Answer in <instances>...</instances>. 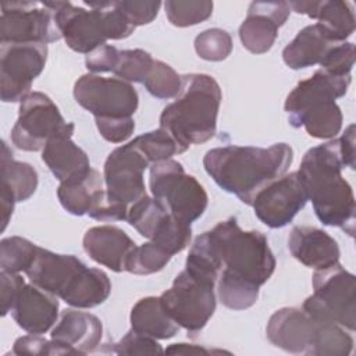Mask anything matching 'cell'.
Wrapping results in <instances>:
<instances>
[{"label": "cell", "mask_w": 356, "mask_h": 356, "mask_svg": "<svg viewBox=\"0 0 356 356\" xmlns=\"http://www.w3.org/2000/svg\"><path fill=\"white\" fill-rule=\"evenodd\" d=\"M150 167L149 160L132 142L114 149L104 163L106 203L93 217L99 221L127 220L131 204L146 196L143 172Z\"/></svg>", "instance_id": "cell-9"}, {"label": "cell", "mask_w": 356, "mask_h": 356, "mask_svg": "<svg viewBox=\"0 0 356 356\" xmlns=\"http://www.w3.org/2000/svg\"><path fill=\"white\" fill-rule=\"evenodd\" d=\"M25 274L32 284L76 309L96 307L111 292V282L100 268L88 267L74 254H60L40 246Z\"/></svg>", "instance_id": "cell-4"}, {"label": "cell", "mask_w": 356, "mask_h": 356, "mask_svg": "<svg viewBox=\"0 0 356 356\" xmlns=\"http://www.w3.org/2000/svg\"><path fill=\"white\" fill-rule=\"evenodd\" d=\"M259 286L227 275H218L217 280L218 299L225 307L232 310L252 307L259 298Z\"/></svg>", "instance_id": "cell-32"}, {"label": "cell", "mask_w": 356, "mask_h": 356, "mask_svg": "<svg viewBox=\"0 0 356 356\" xmlns=\"http://www.w3.org/2000/svg\"><path fill=\"white\" fill-rule=\"evenodd\" d=\"M149 188L153 197L175 218L192 224L206 211L209 197L203 185L172 159L150 165Z\"/></svg>", "instance_id": "cell-10"}, {"label": "cell", "mask_w": 356, "mask_h": 356, "mask_svg": "<svg viewBox=\"0 0 356 356\" xmlns=\"http://www.w3.org/2000/svg\"><path fill=\"white\" fill-rule=\"evenodd\" d=\"M83 249L96 263L111 271H125V263L136 243L128 234L115 225H97L83 235Z\"/></svg>", "instance_id": "cell-23"}, {"label": "cell", "mask_w": 356, "mask_h": 356, "mask_svg": "<svg viewBox=\"0 0 356 356\" xmlns=\"http://www.w3.org/2000/svg\"><path fill=\"white\" fill-rule=\"evenodd\" d=\"M355 64V44L350 42L337 43L324 57L320 67L335 76H348Z\"/></svg>", "instance_id": "cell-38"}, {"label": "cell", "mask_w": 356, "mask_h": 356, "mask_svg": "<svg viewBox=\"0 0 356 356\" xmlns=\"http://www.w3.org/2000/svg\"><path fill=\"white\" fill-rule=\"evenodd\" d=\"M143 85L152 96L167 100L177 97L182 86V78L171 65L154 60Z\"/></svg>", "instance_id": "cell-34"}, {"label": "cell", "mask_w": 356, "mask_h": 356, "mask_svg": "<svg viewBox=\"0 0 356 356\" xmlns=\"http://www.w3.org/2000/svg\"><path fill=\"white\" fill-rule=\"evenodd\" d=\"M117 7L127 17V19L136 28L139 25L150 24L159 14L160 1H117Z\"/></svg>", "instance_id": "cell-41"}, {"label": "cell", "mask_w": 356, "mask_h": 356, "mask_svg": "<svg viewBox=\"0 0 356 356\" xmlns=\"http://www.w3.org/2000/svg\"><path fill=\"white\" fill-rule=\"evenodd\" d=\"M11 316L17 325L28 334L47 332L58 318L57 296L35 284H25L19 291Z\"/></svg>", "instance_id": "cell-20"}, {"label": "cell", "mask_w": 356, "mask_h": 356, "mask_svg": "<svg viewBox=\"0 0 356 356\" xmlns=\"http://www.w3.org/2000/svg\"><path fill=\"white\" fill-rule=\"evenodd\" d=\"M1 199H8L15 203L28 200L38 188L36 170L24 161H17L13 157L11 149L1 142Z\"/></svg>", "instance_id": "cell-27"}, {"label": "cell", "mask_w": 356, "mask_h": 356, "mask_svg": "<svg viewBox=\"0 0 356 356\" xmlns=\"http://www.w3.org/2000/svg\"><path fill=\"white\" fill-rule=\"evenodd\" d=\"M54 10L57 26L67 46L82 54L106 44L108 39L131 36L135 26L117 7V1L85 3L89 10L70 1H47Z\"/></svg>", "instance_id": "cell-8"}, {"label": "cell", "mask_w": 356, "mask_h": 356, "mask_svg": "<svg viewBox=\"0 0 356 356\" xmlns=\"http://www.w3.org/2000/svg\"><path fill=\"white\" fill-rule=\"evenodd\" d=\"M206 232L221 261L220 275L259 288L273 275L277 261L266 235L260 231H243L236 218L229 217Z\"/></svg>", "instance_id": "cell-7"}, {"label": "cell", "mask_w": 356, "mask_h": 356, "mask_svg": "<svg viewBox=\"0 0 356 356\" xmlns=\"http://www.w3.org/2000/svg\"><path fill=\"white\" fill-rule=\"evenodd\" d=\"M214 282L182 270L170 289L160 295L167 314L191 335L202 331L216 310Z\"/></svg>", "instance_id": "cell-12"}, {"label": "cell", "mask_w": 356, "mask_h": 356, "mask_svg": "<svg viewBox=\"0 0 356 356\" xmlns=\"http://www.w3.org/2000/svg\"><path fill=\"white\" fill-rule=\"evenodd\" d=\"M167 214L168 211L154 197L146 195L129 206L127 221L142 236L152 239Z\"/></svg>", "instance_id": "cell-29"}, {"label": "cell", "mask_w": 356, "mask_h": 356, "mask_svg": "<svg viewBox=\"0 0 356 356\" xmlns=\"http://www.w3.org/2000/svg\"><path fill=\"white\" fill-rule=\"evenodd\" d=\"M38 252V245L21 238L8 236L0 242V267L3 271L21 273L32 264Z\"/></svg>", "instance_id": "cell-30"}, {"label": "cell", "mask_w": 356, "mask_h": 356, "mask_svg": "<svg viewBox=\"0 0 356 356\" xmlns=\"http://www.w3.org/2000/svg\"><path fill=\"white\" fill-rule=\"evenodd\" d=\"M75 125L68 122L53 135L42 150V160L51 174L61 182L70 179L90 167L88 154L72 140Z\"/></svg>", "instance_id": "cell-24"}, {"label": "cell", "mask_w": 356, "mask_h": 356, "mask_svg": "<svg viewBox=\"0 0 356 356\" xmlns=\"http://www.w3.org/2000/svg\"><path fill=\"white\" fill-rule=\"evenodd\" d=\"M129 320L134 331L154 339H170L179 330V325L164 310L160 296L139 299L131 309Z\"/></svg>", "instance_id": "cell-28"}, {"label": "cell", "mask_w": 356, "mask_h": 356, "mask_svg": "<svg viewBox=\"0 0 356 356\" xmlns=\"http://www.w3.org/2000/svg\"><path fill=\"white\" fill-rule=\"evenodd\" d=\"M60 204L70 214L95 217L106 202V185L103 175L89 167L83 172L61 181L57 188Z\"/></svg>", "instance_id": "cell-21"}, {"label": "cell", "mask_w": 356, "mask_h": 356, "mask_svg": "<svg viewBox=\"0 0 356 356\" xmlns=\"http://www.w3.org/2000/svg\"><path fill=\"white\" fill-rule=\"evenodd\" d=\"M224 350H216V349H207L202 345H193V343H172L170 345L164 353L168 355H209V353H221Z\"/></svg>", "instance_id": "cell-46"}, {"label": "cell", "mask_w": 356, "mask_h": 356, "mask_svg": "<svg viewBox=\"0 0 356 356\" xmlns=\"http://www.w3.org/2000/svg\"><path fill=\"white\" fill-rule=\"evenodd\" d=\"M171 254L153 241L135 246L125 263V271L135 275H149L161 271L171 260Z\"/></svg>", "instance_id": "cell-31"}, {"label": "cell", "mask_w": 356, "mask_h": 356, "mask_svg": "<svg viewBox=\"0 0 356 356\" xmlns=\"http://www.w3.org/2000/svg\"><path fill=\"white\" fill-rule=\"evenodd\" d=\"M339 43L320 24H312L298 32V35L284 47L282 60L292 70H302L320 65L327 53Z\"/></svg>", "instance_id": "cell-25"}, {"label": "cell", "mask_w": 356, "mask_h": 356, "mask_svg": "<svg viewBox=\"0 0 356 356\" xmlns=\"http://www.w3.org/2000/svg\"><path fill=\"white\" fill-rule=\"evenodd\" d=\"M164 8L168 21L174 26L186 28L209 19L213 14V1L167 0L164 3Z\"/></svg>", "instance_id": "cell-33"}, {"label": "cell", "mask_w": 356, "mask_h": 356, "mask_svg": "<svg viewBox=\"0 0 356 356\" xmlns=\"http://www.w3.org/2000/svg\"><path fill=\"white\" fill-rule=\"evenodd\" d=\"M289 7L298 14L317 19L338 42H345L355 32V11L349 1H289Z\"/></svg>", "instance_id": "cell-26"}, {"label": "cell", "mask_w": 356, "mask_h": 356, "mask_svg": "<svg viewBox=\"0 0 356 356\" xmlns=\"http://www.w3.org/2000/svg\"><path fill=\"white\" fill-rule=\"evenodd\" d=\"M47 44L44 43H0L1 100L21 102L31 93V86L44 70Z\"/></svg>", "instance_id": "cell-15"}, {"label": "cell", "mask_w": 356, "mask_h": 356, "mask_svg": "<svg viewBox=\"0 0 356 356\" xmlns=\"http://www.w3.org/2000/svg\"><path fill=\"white\" fill-rule=\"evenodd\" d=\"M111 345L113 352L117 355H159L164 352L154 338L139 334L132 328L118 342Z\"/></svg>", "instance_id": "cell-39"}, {"label": "cell", "mask_w": 356, "mask_h": 356, "mask_svg": "<svg viewBox=\"0 0 356 356\" xmlns=\"http://www.w3.org/2000/svg\"><path fill=\"white\" fill-rule=\"evenodd\" d=\"M100 136L111 143H122L135 131V121L129 118H95Z\"/></svg>", "instance_id": "cell-42"}, {"label": "cell", "mask_w": 356, "mask_h": 356, "mask_svg": "<svg viewBox=\"0 0 356 356\" xmlns=\"http://www.w3.org/2000/svg\"><path fill=\"white\" fill-rule=\"evenodd\" d=\"M355 292V275L338 261L314 271L313 293L306 298L302 309L317 320L335 323L352 332L356 327Z\"/></svg>", "instance_id": "cell-11"}, {"label": "cell", "mask_w": 356, "mask_h": 356, "mask_svg": "<svg viewBox=\"0 0 356 356\" xmlns=\"http://www.w3.org/2000/svg\"><path fill=\"white\" fill-rule=\"evenodd\" d=\"M153 57L142 49L120 50L118 61L113 72L117 78L127 81L129 83H143L153 65Z\"/></svg>", "instance_id": "cell-36"}, {"label": "cell", "mask_w": 356, "mask_h": 356, "mask_svg": "<svg viewBox=\"0 0 356 356\" xmlns=\"http://www.w3.org/2000/svg\"><path fill=\"white\" fill-rule=\"evenodd\" d=\"M195 50L197 56L207 61H222L232 51L231 35L220 28H210L195 38Z\"/></svg>", "instance_id": "cell-37"}, {"label": "cell", "mask_w": 356, "mask_h": 356, "mask_svg": "<svg viewBox=\"0 0 356 356\" xmlns=\"http://www.w3.org/2000/svg\"><path fill=\"white\" fill-rule=\"evenodd\" d=\"M0 284H1V316H6L11 312L14 302L25 285L24 278L18 273L0 271Z\"/></svg>", "instance_id": "cell-44"}, {"label": "cell", "mask_w": 356, "mask_h": 356, "mask_svg": "<svg viewBox=\"0 0 356 356\" xmlns=\"http://www.w3.org/2000/svg\"><path fill=\"white\" fill-rule=\"evenodd\" d=\"M67 124L47 95L31 92L19 103L18 118L11 129V142L21 150L39 152Z\"/></svg>", "instance_id": "cell-16"}, {"label": "cell", "mask_w": 356, "mask_h": 356, "mask_svg": "<svg viewBox=\"0 0 356 356\" xmlns=\"http://www.w3.org/2000/svg\"><path fill=\"white\" fill-rule=\"evenodd\" d=\"M120 50L113 44H103L86 54L85 65L93 72H113L118 61Z\"/></svg>", "instance_id": "cell-43"}, {"label": "cell", "mask_w": 356, "mask_h": 356, "mask_svg": "<svg viewBox=\"0 0 356 356\" xmlns=\"http://www.w3.org/2000/svg\"><path fill=\"white\" fill-rule=\"evenodd\" d=\"M291 7L286 1H253L248 8V15L239 26V39L246 50L253 54L268 51L278 29L286 22Z\"/></svg>", "instance_id": "cell-18"}, {"label": "cell", "mask_w": 356, "mask_h": 356, "mask_svg": "<svg viewBox=\"0 0 356 356\" xmlns=\"http://www.w3.org/2000/svg\"><path fill=\"white\" fill-rule=\"evenodd\" d=\"M291 254L303 266L323 270L339 261V246L324 229L312 225H296L288 236Z\"/></svg>", "instance_id": "cell-22"}, {"label": "cell", "mask_w": 356, "mask_h": 356, "mask_svg": "<svg viewBox=\"0 0 356 356\" xmlns=\"http://www.w3.org/2000/svg\"><path fill=\"white\" fill-rule=\"evenodd\" d=\"M307 203V195L298 172L284 174L261 188L252 200L256 217L270 228H282Z\"/></svg>", "instance_id": "cell-17"}, {"label": "cell", "mask_w": 356, "mask_h": 356, "mask_svg": "<svg viewBox=\"0 0 356 356\" xmlns=\"http://www.w3.org/2000/svg\"><path fill=\"white\" fill-rule=\"evenodd\" d=\"M343 168L338 139L309 149L296 171L312 200L317 218L328 227H338L355 235V196L342 177Z\"/></svg>", "instance_id": "cell-2"}, {"label": "cell", "mask_w": 356, "mask_h": 356, "mask_svg": "<svg viewBox=\"0 0 356 356\" xmlns=\"http://www.w3.org/2000/svg\"><path fill=\"white\" fill-rule=\"evenodd\" d=\"M61 39L47 1L1 3L0 43H51Z\"/></svg>", "instance_id": "cell-13"}, {"label": "cell", "mask_w": 356, "mask_h": 356, "mask_svg": "<svg viewBox=\"0 0 356 356\" xmlns=\"http://www.w3.org/2000/svg\"><path fill=\"white\" fill-rule=\"evenodd\" d=\"M292 160L293 150L286 143L270 147L227 145L210 149L203 167L222 191L250 206L261 188L286 174Z\"/></svg>", "instance_id": "cell-1"}, {"label": "cell", "mask_w": 356, "mask_h": 356, "mask_svg": "<svg viewBox=\"0 0 356 356\" xmlns=\"http://www.w3.org/2000/svg\"><path fill=\"white\" fill-rule=\"evenodd\" d=\"M131 142L149 160L150 165L157 161L168 160L174 154H179V149L174 139L161 128L142 134Z\"/></svg>", "instance_id": "cell-35"}, {"label": "cell", "mask_w": 356, "mask_h": 356, "mask_svg": "<svg viewBox=\"0 0 356 356\" xmlns=\"http://www.w3.org/2000/svg\"><path fill=\"white\" fill-rule=\"evenodd\" d=\"M339 153L343 168H355V125L350 124L341 138H338Z\"/></svg>", "instance_id": "cell-45"}, {"label": "cell", "mask_w": 356, "mask_h": 356, "mask_svg": "<svg viewBox=\"0 0 356 356\" xmlns=\"http://www.w3.org/2000/svg\"><path fill=\"white\" fill-rule=\"evenodd\" d=\"M102 335V321L95 314L78 309L63 310L51 330V339L65 348L70 355L95 352L100 345Z\"/></svg>", "instance_id": "cell-19"}, {"label": "cell", "mask_w": 356, "mask_h": 356, "mask_svg": "<svg viewBox=\"0 0 356 356\" xmlns=\"http://www.w3.org/2000/svg\"><path fill=\"white\" fill-rule=\"evenodd\" d=\"M175 100L165 106L160 127L177 143L179 153L191 145L210 140L217 131V115L222 99L218 82L207 74H185Z\"/></svg>", "instance_id": "cell-3"}, {"label": "cell", "mask_w": 356, "mask_h": 356, "mask_svg": "<svg viewBox=\"0 0 356 356\" xmlns=\"http://www.w3.org/2000/svg\"><path fill=\"white\" fill-rule=\"evenodd\" d=\"M268 341L289 353L309 356H348L353 338L335 323L321 321L299 307H282L268 320Z\"/></svg>", "instance_id": "cell-6"}, {"label": "cell", "mask_w": 356, "mask_h": 356, "mask_svg": "<svg viewBox=\"0 0 356 356\" xmlns=\"http://www.w3.org/2000/svg\"><path fill=\"white\" fill-rule=\"evenodd\" d=\"M74 97L95 118H129L139 104L138 92L129 82L96 74H85L76 79Z\"/></svg>", "instance_id": "cell-14"}, {"label": "cell", "mask_w": 356, "mask_h": 356, "mask_svg": "<svg viewBox=\"0 0 356 356\" xmlns=\"http://www.w3.org/2000/svg\"><path fill=\"white\" fill-rule=\"evenodd\" d=\"M13 355H70L65 348L53 339L42 338L38 334L19 337L13 346Z\"/></svg>", "instance_id": "cell-40"}, {"label": "cell", "mask_w": 356, "mask_h": 356, "mask_svg": "<svg viewBox=\"0 0 356 356\" xmlns=\"http://www.w3.org/2000/svg\"><path fill=\"white\" fill-rule=\"evenodd\" d=\"M350 81V75L335 76L320 68L298 82L284 104L288 122L293 128L305 127L313 138L332 139L342 128V111L335 100L348 92Z\"/></svg>", "instance_id": "cell-5"}]
</instances>
